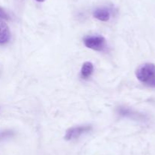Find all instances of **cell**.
<instances>
[{
	"instance_id": "obj_1",
	"label": "cell",
	"mask_w": 155,
	"mask_h": 155,
	"mask_svg": "<svg viewBox=\"0 0 155 155\" xmlns=\"http://www.w3.org/2000/svg\"><path fill=\"white\" fill-rule=\"evenodd\" d=\"M137 78L142 83L151 88H155V65L145 63L140 65L136 71Z\"/></svg>"
},
{
	"instance_id": "obj_2",
	"label": "cell",
	"mask_w": 155,
	"mask_h": 155,
	"mask_svg": "<svg viewBox=\"0 0 155 155\" xmlns=\"http://www.w3.org/2000/svg\"><path fill=\"white\" fill-rule=\"evenodd\" d=\"M105 39L101 36H87L84 40L85 46L95 51H103L105 48Z\"/></svg>"
},
{
	"instance_id": "obj_3",
	"label": "cell",
	"mask_w": 155,
	"mask_h": 155,
	"mask_svg": "<svg viewBox=\"0 0 155 155\" xmlns=\"http://www.w3.org/2000/svg\"><path fill=\"white\" fill-rule=\"evenodd\" d=\"M92 126H89V125L71 127L67 130L66 133H65L64 138L66 140H68V141L76 139V138H78L79 137H80L83 134L89 132L92 130Z\"/></svg>"
},
{
	"instance_id": "obj_4",
	"label": "cell",
	"mask_w": 155,
	"mask_h": 155,
	"mask_svg": "<svg viewBox=\"0 0 155 155\" xmlns=\"http://www.w3.org/2000/svg\"><path fill=\"white\" fill-rule=\"evenodd\" d=\"M10 30L8 24L0 19V44H5L10 40Z\"/></svg>"
},
{
	"instance_id": "obj_5",
	"label": "cell",
	"mask_w": 155,
	"mask_h": 155,
	"mask_svg": "<svg viewBox=\"0 0 155 155\" xmlns=\"http://www.w3.org/2000/svg\"><path fill=\"white\" fill-rule=\"evenodd\" d=\"M93 16L101 21H107L110 19V13L105 8H99L94 11Z\"/></svg>"
},
{
	"instance_id": "obj_6",
	"label": "cell",
	"mask_w": 155,
	"mask_h": 155,
	"mask_svg": "<svg viewBox=\"0 0 155 155\" xmlns=\"http://www.w3.org/2000/svg\"><path fill=\"white\" fill-rule=\"evenodd\" d=\"M93 70V64L90 62H86L82 65L81 70H80V74H81V76L83 78H88L92 74Z\"/></svg>"
},
{
	"instance_id": "obj_7",
	"label": "cell",
	"mask_w": 155,
	"mask_h": 155,
	"mask_svg": "<svg viewBox=\"0 0 155 155\" xmlns=\"http://www.w3.org/2000/svg\"><path fill=\"white\" fill-rule=\"evenodd\" d=\"M14 135V132L10 130H4L0 132V141H4L8 138H12Z\"/></svg>"
},
{
	"instance_id": "obj_8",
	"label": "cell",
	"mask_w": 155,
	"mask_h": 155,
	"mask_svg": "<svg viewBox=\"0 0 155 155\" xmlns=\"http://www.w3.org/2000/svg\"><path fill=\"white\" fill-rule=\"evenodd\" d=\"M0 19L2 20H8L9 19V16L5 11L0 7Z\"/></svg>"
},
{
	"instance_id": "obj_9",
	"label": "cell",
	"mask_w": 155,
	"mask_h": 155,
	"mask_svg": "<svg viewBox=\"0 0 155 155\" xmlns=\"http://www.w3.org/2000/svg\"><path fill=\"white\" fill-rule=\"evenodd\" d=\"M37 2H44L45 0H36Z\"/></svg>"
}]
</instances>
